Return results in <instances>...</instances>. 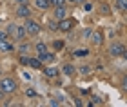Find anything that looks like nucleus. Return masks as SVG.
I'll return each instance as SVG.
<instances>
[{
  "label": "nucleus",
  "instance_id": "c756f323",
  "mask_svg": "<svg viewBox=\"0 0 127 107\" xmlns=\"http://www.w3.org/2000/svg\"><path fill=\"white\" fill-rule=\"evenodd\" d=\"M18 4H29V0H16Z\"/></svg>",
  "mask_w": 127,
  "mask_h": 107
},
{
  "label": "nucleus",
  "instance_id": "b1692460",
  "mask_svg": "<svg viewBox=\"0 0 127 107\" xmlns=\"http://www.w3.org/2000/svg\"><path fill=\"white\" fill-rule=\"evenodd\" d=\"M84 9L85 11H91V9H93V5H91L89 2H84Z\"/></svg>",
  "mask_w": 127,
  "mask_h": 107
},
{
  "label": "nucleus",
  "instance_id": "bb28decb",
  "mask_svg": "<svg viewBox=\"0 0 127 107\" xmlns=\"http://www.w3.org/2000/svg\"><path fill=\"white\" fill-rule=\"evenodd\" d=\"M27 96H36V93H34L33 89H27Z\"/></svg>",
  "mask_w": 127,
  "mask_h": 107
},
{
  "label": "nucleus",
  "instance_id": "7ed1b4c3",
  "mask_svg": "<svg viewBox=\"0 0 127 107\" xmlns=\"http://www.w3.org/2000/svg\"><path fill=\"white\" fill-rule=\"evenodd\" d=\"M109 53H111L113 56H122V58H125V47L122 46L120 42H113L111 44V47H109Z\"/></svg>",
  "mask_w": 127,
  "mask_h": 107
},
{
  "label": "nucleus",
  "instance_id": "412c9836",
  "mask_svg": "<svg viewBox=\"0 0 127 107\" xmlns=\"http://www.w3.org/2000/svg\"><path fill=\"white\" fill-rule=\"evenodd\" d=\"M49 4L53 5V7H58V5H64V4H65V0H49Z\"/></svg>",
  "mask_w": 127,
  "mask_h": 107
},
{
  "label": "nucleus",
  "instance_id": "2eb2a0df",
  "mask_svg": "<svg viewBox=\"0 0 127 107\" xmlns=\"http://www.w3.org/2000/svg\"><path fill=\"white\" fill-rule=\"evenodd\" d=\"M34 4H36L38 9H49V7H51L49 0H34Z\"/></svg>",
  "mask_w": 127,
  "mask_h": 107
},
{
  "label": "nucleus",
  "instance_id": "aec40b11",
  "mask_svg": "<svg viewBox=\"0 0 127 107\" xmlns=\"http://www.w3.org/2000/svg\"><path fill=\"white\" fill-rule=\"evenodd\" d=\"M36 51L38 53H45V51H47V46H45L44 42H38L36 44Z\"/></svg>",
  "mask_w": 127,
  "mask_h": 107
},
{
  "label": "nucleus",
  "instance_id": "2f4dec72",
  "mask_svg": "<svg viewBox=\"0 0 127 107\" xmlns=\"http://www.w3.org/2000/svg\"><path fill=\"white\" fill-rule=\"evenodd\" d=\"M2 94H4V91H2V89H0V98H2Z\"/></svg>",
  "mask_w": 127,
  "mask_h": 107
},
{
  "label": "nucleus",
  "instance_id": "4468645a",
  "mask_svg": "<svg viewBox=\"0 0 127 107\" xmlns=\"http://www.w3.org/2000/svg\"><path fill=\"white\" fill-rule=\"evenodd\" d=\"M114 7H116L120 13H127V0H116Z\"/></svg>",
  "mask_w": 127,
  "mask_h": 107
},
{
  "label": "nucleus",
  "instance_id": "0eeeda50",
  "mask_svg": "<svg viewBox=\"0 0 127 107\" xmlns=\"http://www.w3.org/2000/svg\"><path fill=\"white\" fill-rule=\"evenodd\" d=\"M36 58H38L40 62H42V64H51V62L55 60V54L45 51V53H38V56H36Z\"/></svg>",
  "mask_w": 127,
  "mask_h": 107
},
{
  "label": "nucleus",
  "instance_id": "39448f33",
  "mask_svg": "<svg viewBox=\"0 0 127 107\" xmlns=\"http://www.w3.org/2000/svg\"><path fill=\"white\" fill-rule=\"evenodd\" d=\"M16 15L22 16V18H29V15H31L29 5H27V4H20V5H18V9H16Z\"/></svg>",
  "mask_w": 127,
  "mask_h": 107
},
{
  "label": "nucleus",
  "instance_id": "6ab92c4d",
  "mask_svg": "<svg viewBox=\"0 0 127 107\" xmlns=\"http://www.w3.org/2000/svg\"><path fill=\"white\" fill-rule=\"evenodd\" d=\"M78 73L85 76V75H89V73H91V67H89V65H80V67H78Z\"/></svg>",
  "mask_w": 127,
  "mask_h": 107
},
{
  "label": "nucleus",
  "instance_id": "f03ea898",
  "mask_svg": "<svg viewBox=\"0 0 127 107\" xmlns=\"http://www.w3.org/2000/svg\"><path fill=\"white\" fill-rule=\"evenodd\" d=\"M0 89L4 93H15L16 91V82L13 78H2L0 80Z\"/></svg>",
  "mask_w": 127,
  "mask_h": 107
},
{
  "label": "nucleus",
  "instance_id": "f257e3e1",
  "mask_svg": "<svg viewBox=\"0 0 127 107\" xmlns=\"http://www.w3.org/2000/svg\"><path fill=\"white\" fill-rule=\"evenodd\" d=\"M24 29H26V33L27 35H31V36H36L38 33H40V24L38 22H34V20H31V18H26V24H24Z\"/></svg>",
  "mask_w": 127,
  "mask_h": 107
},
{
  "label": "nucleus",
  "instance_id": "7c9ffc66",
  "mask_svg": "<svg viewBox=\"0 0 127 107\" xmlns=\"http://www.w3.org/2000/svg\"><path fill=\"white\" fill-rule=\"evenodd\" d=\"M84 2H87V0H74V4H84Z\"/></svg>",
  "mask_w": 127,
  "mask_h": 107
},
{
  "label": "nucleus",
  "instance_id": "ddd939ff",
  "mask_svg": "<svg viewBox=\"0 0 127 107\" xmlns=\"http://www.w3.org/2000/svg\"><path fill=\"white\" fill-rule=\"evenodd\" d=\"M62 73L64 75H67V76H73L74 73H76V69H74V65H71V64H65L62 67Z\"/></svg>",
  "mask_w": 127,
  "mask_h": 107
},
{
  "label": "nucleus",
  "instance_id": "a878e982",
  "mask_svg": "<svg viewBox=\"0 0 127 107\" xmlns=\"http://www.w3.org/2000/svg\"><path fill=\"white\" fill-rule=\"evenodd\" d=\"M49 27H51V29H58V22H56V24H55V22H51Z\"/></svg>",
  "mask_w": 127,
  "mask_h": 107
},
{
  "label": "nucleus",
  "instance_id": "5701e85b",
  "mask_svg": "<svg viewBox=\"0 0 127 107\" xmlns=\"http://www.w3.org/2000/svg\"><path fill=\"white\" fill-rule=\"evenodd\" d=\"M27 51H29V44H22V46H20V53L26 54Z\"/></svg>",
  "mask_w": 127,
  "mask_h": 107
},
{
  "label": "nucleus",
  "instance_id": "1a4fd4ad",
  "mask_svg": "<svg viewBox=\"0 0 127 107\" xmlns=\"http://www.w3.org/2000/svg\"><path fill=\"white\" fill-rule=\"evenodd\" d=\"M89 36H91V42H93L95 46H100V44L103 42V35H102L100 31H95V33H91Z\"/></svg>",
  "mask_w": 127,
  "mask_h": 107
},
{
  "label": "nucleus",
  "instance_id": "473e14b6",
  "mask_svg": "<svg viewBox=\"0 0 127 107\" xmlns=\"http://www.w3.org/2000/svg\"><path fill=\"white\" fill-rule=\"evenodd\" d=\"M0 22H2V20H0Z\"/></svg>",
  "mask_w": 127,
  "mask_h": 107
},
{
  "label": "nucleus",
  "instance_id": "423d86ee",
  "mask_svg": "<svg viewBox=\"0 0 127 107\" xmlns=\"http://www.w3.org/2000/svg\"><path fill=\"white\" fill-rule=\"evenodd\" d=\"M13 36L16 38V40H24V38L27 36V33L24 29V26H15V29H13Z\"/></svg>",
  "mask_w": 127,
  "mask_h": 107
},
{
  "label": "nucleus",
  "instance_id": "9d476101",
  "mask_svg": "<svg viewBox=\"0 0 127 107\" xmlns=\"http://www.w3.org/2000/svg\"><path fill=\"white\" fill-rule=\"evenodd\" d=\"M15 49V46H13V42H9L7 38L5 40H2L0 42V51H4V53H9V51H13Z\"/></svg>",
  "mask_w": 127,
  "mask_h": 107
},
{
  "label": "nucleus",
  "instance_id": "20e7f679",
  "mask_svg": "<svg viewBox=\"0 0 127 107\" xmlns=\"http://www.w3.org/2000/svg\"><path fill=\"white\" fill-rule=\"evenodd\" d=\"M74 24H76V22H74L73 18H62V20H58V29L69 33V31L74 27Z\"/></svg>",
  "mask_w": 127,
  "mask_h": 107
},
{
  "label": "nucleus",
  "instance_id": "f3484780",
  "mask_svg": "<svg viewBox=\"0 0 127 107\" xmlns=\"http://www.w3.org/2000/svg\"><path fill=\"white\" fill-rule=\"evenodd\" d=\"M73 54L76 56V58H82V56H87L89 54V49H76Z\"/></svg>",
  "mask_w": 127,
  "mask_h": 107
},
{
  "label": "nucleus",
  "instance_id": "9b49d317",
  "mask_svg": "<svg viewBox=\"0 0 127 107\" xmlns=\"http://www.w3.org/2000/svg\"><path fill=\"white\" fill-rule=\"evenodd\" d=\"M44 71V75L45 76H49V78H55V76H58V69H56V67H45V69H42Z\"/></svg>",
  "mask_w": 127,
  "mask_h": 107
},
{
  "label": "nucleus",
  "instance_id": "393cba45",
  "mask_svg": "<svg viewBox=\"0 0 127 107\" xmlns=\"http://www.w3.org/2000/svg\"><path fill=\"white\" fill-rule=\"evenodd\" d=\"M5 38H7V33H5V31H0V42L5 40Z\"/></svg>",
  "mask_w": 127,
  "mask_h": 107
},
{
  "label": "nucleus",
  "instance_id": "a211bd4d",
  "mask_svg": "<svg viewBox=\"0 0 127 107\" xmlns=\"http://www.w3.org/2000/svg\"><path fill=\"white\" fill-rule=\"evenodd\" d=\"M53 49L55 51H62L64 49V40H55L53 42Z\"/></svg>",
  "mask_w": 127,
  "mask_h": 107
},
{
  "label": "nucleus",
  "instance_id": "4be33fe9",
  "mask_svg": "<svg viewBox=\"0 0 127 107\" xmlns=\"http://www.w3.org/2000/svg\"><path fill=\"white\" fill-rule=\"evenodd\" d=\"M20 64H22V65H27V64H29V56L22 54V56H20Z\"/></svg>",
  "mask_w": 127,
  "mask_h": 107
},
{
  "label": "nucleus",
  "instance_id": "dca6fc26",
  "mask_svg": "<svg viewBox=\"0 0 127 107\" xmlns=\"http://www.w3.org/2000/svg\"><path fill=\"white\" fill-rule=\"evenodd\" d=\"M27 65L34 67V69H42V62H40L38 58H29V64H27Z\"/></svg>",
  "mask_w": 127,
  "mask_h": 107
},
{
  "label": "nucleus",
  "instance_id": "6e6552de",
  "mask_svg": "<svg viewBox=\"0 0 127 107\" xmlns=\"http://www.w3.org/2000/svg\"><path fill=\"white\" fill-rule=\"evenodd\" d=\"M65 15H67V9H65V5H58V7H55V18H56V20H62V18H65Z\"/></svg>",
  "mask_w": 127,
  "mask_h": 107
},
{
  "label": "nucleus",
  "instance_id": "c85d7f7f",
  "mask_svg": "<svg viewBox=\"0 0 127 107\" xmlns=\"http://www.w3.org/2000/svg\"><path fill=\"white\" fill-rule=\"evenodd\" d=\"M91 33H93V31H91V29H85V31H84V36H89V35H91Z\"/></svg>",
  "mask_w": 127,
  "mask_h": 107
},
{
  "label": "nucleus",
  "instance_id": "cd10ccee",
  "mask_svg": "<svg viewBox=\"0 0 127 107\" xmlns=\"http://www.w3.org/2000/svg\"><path fill=\"white\" fill-rule=\"evenodd\" d=\"M74 104H76L78 107H82V105H84V104H82V100H80V98H76V100H74Z\"/></svg>",
  "mask_w": 127,
  "mask_h": 107
},
{
  "label": "nucleus",
  "instance_id": "72a5a7b5",
  "mask_svg": "<svg viewBox=\"0 0 127 107\" xmlns=\"http://www.w3.org/2000/svg\"><path fill=\"white\" fill-rule=\"evenodd\" d=\"M0 73H2V71H0Z\"/></svg>",
  "mask_w": 127,
  "mask_h": 107
},
{
  "label": "nucleus",
  "instance_id": "f8f14e48",
  "mask_svg": "<svg viewBox=\"0 0 127 107\" xmlns=\"http://www.w3.org/2000/svg\"><path fill=\"white\" fill-rule=\"evenodd\" d=\"M98 11H100L102 15H105V16L111 15V7H109V4H105V2H100V4H98Z\"/></svg>",
  "mask_w": 127,
  "mask_h": 107
}]
</instances>
